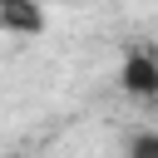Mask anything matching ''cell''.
Instances as JSON below:
<instances>
[{
    "label": "cell",
    "instance_id": "obj_1",
    "mask_svg": "<svg viewBox=\"0 0 158 158\" xmlns=\"http://www.w3.org/2000/svg\"><path fill=\"white\" fill-rule=\"evenodd\" d=\"M118 89L133 99H158V54L153 49H128L118 64Z\"/></svg>",
    "mask_w": 158,
    "mask_h": 158
},
{
    "label": "cell",
    "instance_id": "obj_2",
    "mask_svg": "<svg viewBox=\"0 0 158 158\" xmlns=\"http://www.w3.org/2000/svg\"><path fill=\"white\" fill-rule=\"evenodd\" d=\"M128 158H158V133H138L128 143Z\"/></svg>",
    "mask_w": 158,
    "mask_h": 158
}]
</instances>
